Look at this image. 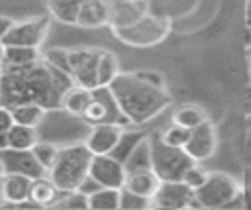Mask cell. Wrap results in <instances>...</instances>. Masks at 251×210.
Wrapping results in <instances>:
<instances>
[{"label":"cell","mask_w":251,"mask_h":210,"mask_svg":"<svg viewBox=\"0 0 251 210\" xmlns=\"http://www.w3.org/2000/svg\"><path fill=\"white\" fill-rule=\"evenodd\" d=\"M120 190L122 188H108L100 186L88 194V208L90 210H118L120 208Z\"/></svg>","instance_id":"25"},{"label":"cell","mask_w":251,"mask_h":210,"mask_svg":"<svg viewBox=\"0 0 251 210\" xmlns=\"http://www.w3.org/2000/svg\"><path fill=\"white\" fill-rule=\"evenodd\" d=\"M92 100H90V104L86 106V110L82 112V120L84 122H88V124H102V122H114V118H112V114H110V104L106 102V100H102L100 96H98V92L96 90H92Z\"/></svg>","instance_id":"28"},{"label":"cell","mask_w":251,"mask_h":210,"mask_svg":"<svg viewBox=\"0 0 251 210\" xmlns=\"http://www.w3.org/2000/svg\"><path fill=\"white\" fill-rule=\"evenodd\" d=\"M112 2H147V0H112Z\"/></svg>","instance_id":"47"},{"label":"cell","mask_w":251,"mask_h":210,"mask_svg":"<svg viewBox=\"0 0 251 210\" xmlns=\"http://www.w3.org/2000/svg\"><path fill=\"white\" fill-rule=\"evenodd\" d=\"M12 116H14V122L16 124H22V126H31V128H37L45 114H47V108L37 104V102H24V104H18V106H12Z\"/></svg>","instance_id":"21"},{"label":"cell","mask_w":251,"mask_h":210,"mask_svg":"<svg viewBox=\"0 0 251 210\" xmlns=\"http://www.w3.org/2000/svg\"><path fill=\"white\" fill-rule=\"evenodd\" d=\"M73 84L71 75L55 69L43 57L24 67H2L0 104L12 108L24 102H37L47 110H59L63 94Z\"/></svg>","instance_id":"1"},{"label":"cell","mask_w":251,"mask_h":210,"mask_svg":"<svg viewBox=\"0 0 251 210\" xmlns=\"http://www.w3.org/2000/svg\"><path fill=\"white\" fill-rule=\"evenodd\" d=\"M243 204L245 208H251V183L243 186Z\"/></svg>","instance_id":"41"},{"label":"cell","mask_w":251,"mask_h":210,"mask_svg":"<svg viewBox=\"0 0 251 210\" xmlns=\"http://www.w3.org/2000/svg\"><path fill=\"white\" fill-rule=\"evenodd\" d=\"M35 159L39 161V165L49 173V169L53 167L55 159H57V153H59V147L55 143H49V141H37L33 147H31Z\"/></svg>","instance_id":"31"},{"label":"cell","mask_w":251,"mask_h":210,"mask_svg":"<svg viewBox=\"0 0 251 210\" xmlns=\"http://www.w3.org/2000/svg\"><path fill=\"white\" fill-rule=\"evenodd\" d=\"M161 184V179L157 177V173L153 169H145V171H135V173H127L126 177V184L124 188L145 196V198H153L157 188Z\"/></svg>","instance_id":"17"},{"label":"cell","mask_w":251,"mask_h":210,"mask_svg":"<svg viewBox=\"0 0 251 210\" xmlns=\"http://www.w3.org/2000/svg\"><path fill=\"white\" fill-rule=\"evenodd\" d=\"M8 149V135L6 133H0V151Z\"/></svg>","instance_id":"44"},{"label":"cell","mask_w":251,"mask_h":210,"mask_svg":"<svg viewBox=\"0 0 251 210\" xmlns=\"http://www.w3.org/2000/svg\"><path fill=\"white\" fill-rule=\"evenodd\" d=\"M159 137H161V141H165V143L171 145V147H184L186 141H188V137H190V130L171 122V126L165 128V130L159 133Z\"/></svg>","instance_id":"30"},{"label":"cell","mask_w":251,"mask_h":210,"mask_svg":"<svg viewBox=\"0 0 251 210\" xmlns=\"http://www.w3.org/2000/svg\"><path fill=\"white\" fill-rule=\"evenodd\" d=\"M196 161L182 147H171L161 137H151V169L161 181H182L184 171Z\"/></svg>","instance_id":"5"},{"label":"cell","mask_w":251,"mask_h":210,"mask_svg":"<svg viewBox=\"0 0 251 210\" xmlns=\"http://www.w3.org/2000/svg\"><path fill=\"white\" fill-rule=\"evenodd\" d=\"M59 192L61 190L53 184V181L49 177H39V179H33V183H31L29 200L35 202L37 206H51L57 200Z\"/></svg>","instance_id":"23"},{"label":"cell","mask_w":251,"mask_h":210,"mask_svg":"<svg viewBox=\"0 0 251 210\" xmlns=\"http://www.w3.org/2000/svg\"><path fill=\"white\" fill-rule=\"evenodd\" d=\"M49 65H53L55 69L71 75V63H69V49L65 47H51L41 55Z\"/></svg>","instance_id":"32"},{"label":"cell","mask_w":251,"mask_h":210,"mask_svg":"<svg viewBox=\"0 0 251 210\" xmlns=\"http://www.w3.org/2000/svg\"><path fill=\"white\" fill-rule=\"evenodd\" d=\"M192 194H194V190L184 181H161L151 202L157 208L176 210V208H186Z\"/></svg>","instance_id":"13"},{"label":"cell","mask_w":251,"mask_h":210,"mask_svg":"<svg viewBox=\"0 0 251 210\" xmlns=\"http://www.w3.org/2000/svg\"><path fill=\"white\" fill-rule=\"evenodd\" d=\"M241 110H243V116L245 118H251V82L243 88V94H241Z\"/></svg>","instance_id":"39"},{"label":"cell","mask_w":251,"mask_h":210,"mask_svg":"<svg viewBox=\"0 0 251 210\" xmlns=\"http://www.w3.org/2000/svg\"><path fill=\"white\" fill-rule=\"evenodd\" d=\"M16 22L12 20V18H8V16H0V41L4 39V35L12 29V26H14Z\"/></svg>","instance_id":"40"},{"label":"cell","mask_w":251,"mask_h":210,"mask_svg":"<svg viewBox=\"0 0 251 210\" xmlns=\"http://www.w3.org/2000/svg\"><path fill=\"white\" fill-rule=\"evenodd\" d=\"M92 161L90 149L82 143H69L59 147L57 159L53 167L49 169L47 177L53 181V184L61 192L76 190L80 183L88 177V167Z\"/></svg>","instance_id":"3"},{"label":"cell","mask_w":251,"mask_h":210,"mask_svg":"<svg viewBox=\"0 0 251 210\" xmlns=\"http://www.w3.org/2000/svg\"><path fill=\"white\" fill-rule=\"evenodd\" d=\"M88 177H92L100 186H108V188H124L126 184V165L112 157L110 153L106 155H92L90 167H88Z\"/></svg>","instance_id":"9"},{"label":"cell","mask_w":251,"mask_h":210,"mask_svg":"<svg viewBox=\"0 0 251 210\" xmlns=\"http://www.w3.org/2000/svg\"><path fill=\"white\" fill-rule=\"evenodd\" d=\"M112 0H82L76 26L82 27H100L110 22Z\"/></svg>","instance_id":"15"},{"label":"cell","mask_w":251,"mask_h":210,"mask_svg":"<svg viewBox=\"0 0 251 210\" xmlns=\"http://www.w3.org/2000/svg\"><path fill=\"white\" fill-rule=\"evenodd\" d=\"M6 135H8V147L10 149H31L39 141V135H37L35 128L22 126V124H16V122L6 131Z\"/></svg>","instance_id":"22"},{"label":"cell","mask_w":251,"mask_h":210,"mask_svg":"<svg viewBox=\"0 0 251 210\" xmlns=\"http://www.w3.org/2000/svg\"><path fill=\"white\" fill-rule=\"evenodd\" d=\"M126 171L127 173H135V171H145L151 169V137L145 135L129 153V157L126 159Z\"/></svg>","instance_id":"24"},{"label":"cell","mask_w":251,"mask_h":210,"mask_svg":"<svg viewBox=\"0 0 251 210\" xmlns=\"http://www.w3.org/2000/svg\"><path fill=\"white\" fill-rule=\"evenodd\" d=\"M4 57H2V67H24L31 65L41 59L39 47H24V45H4Z\"/></svg>","instance_id":"20"},{"label":"cell","mask_w":251,"mask_h":210,"mask_svg":"<svg viewBox=\"0 0 251 210\" xmlns=\"http://www.w3.org/2000/svg\"><path fill=\"white\" fill-rule=\"evenodd\" d=\"M31 183H33V179L27 177V175H20V173L4 175L2 184H0V194H2L4 202L12 204V206H20L25 200H29Z\"/></svg>","instance_id":"14"},{"label":"cell","mask_w":251,"mask_h":210,"mask_svg":"<svg viewBox=\"0 0 251 210\" xmlns=\"http://www.w3.org/2000/svg\"><path fill=\"white\" fill-rule=\"evenodd\" d=\"M169 31H171V20L161 18V16H151L149 12L141 20H137L135 24H131L127 27L112 29L116 39H120L122 43L129 45V47H153V45L165 41Z\"/></svg>","instance_id":"4"},{"label":"cell","mask_w":251,"mask_h":210,"mask_svg":"<svg viewBox=\"0 0 251 210\" xmlns=\"http://www.w3.org/2000/svg\"><path fill=\"white\" fill-rule=\"evenodd\" d=\"M120 73H122V71H120V61H118V57H116L112 51L102 49L100 59H98V88L108 86Z\"/></svg>","instance_id":"27"},{"label":"cell","mask_w":251,"mask_h":210,"mask_svg":"<svg viewBox=\"0 0 251 210\" xmlns=\"http://www.w3.org/2000/svg\"><path fill=\"white\" fill-rule=\"evenodd\" d=\"M92 96H94L92 90H88V88H84V86H78V84H73V86L63 94L61 108H63L67 114L80 118L82 112L86 110V106L90 104Z\"/></svg>","instance_id":"18"},{"label":"cell","mask_w":251,"mask_h":210,"mask_svg":"<svg viewBox=\"0 0 251 210\" xmlns=\"http://www.w3.org/2000/svg\"><path fill=\"white\" fill-rule=\"evenodd\" d=\"M147 14V2H112L110 27H127Z\"/></svg>","instance_id":"16"},{"label":"cell","mask_w":251,"mask_h":210,"mask_svg":"<svg viewBox=\"0 0 251 210\" xmlns=\"http://www.w3.org/2000/svg\"><path fill=\"white\" fill-rule=\"evenodd\" d=\"M147 206H153L151 198L139 196V194H135L127 188L120 190V208L122 210H139V208H147Z\"/></svg>","instance_id":"34"},{"label":"cell","mask_w":251,"mask_h":210,"mask_svg":"<svg viewBox=\"0 0 251 210\" xmlns=\"http://www.w3.org/2000/svg\"><path fill=\"white\" fill-rule=\"evenodd\" d=\"M49 16H37L24 22H16L12 29L4 35V45H24V47H39L49 33Z\"/></svg>","instance_id":"8"},{"label":"cell","mask_w":251,"mask_h":210,"mask_svg":"<svg viewBox=\"0 0 251 210\" xmlns=\"http://www.w3.org/2000/svg\"><path fill=\"white\" fill-rule=\"evenodd\" d=\"M196 198L200 200L202 208H227L237 196L243 194L241 183L222 171H210L208 181L194 190Z\"/></svg>","instance_id":"6"},{"label":"cell","mask_w":251,"mask_h":210,"mask_svg":"<svg viewBox=\"0 0 251 210\" xmlns=\"http://www.w3.org/2000/svg\"><path fill=\"white\" fill-rule=\"evenodd\" d=\"M53 206L57 208H73V210H84L88 208V196L80 190H69L61 200H55Z\"/></svg>","instance_id":"33"},{"label":"cell","mask_w":251,"mask_h":210,"mask_svg":"<svg viewBox=\"0 0 251 210\" xmlns=\"http://www.w3.org/2000/svg\"><path fill=\"white\" fill-rule=\"evenodd\" d=\"M245 47L247 51H251V27L245 26Z\"/></svg>","instance_id":"43"},{"label":"cell","mask_w":251,"mask_h":210,"mask_svg":"<svg viewBox=\"0 0 251 210\" xmlns=\"http://www.w3.org/2000/svg\"><path fill=\"white\" fill-rule=\"evenodd\" d=\"M239 155H241V161L251 167V130H247L241 137V143H239Z\"/></svg>","instance_id":"37"},{"label":"cell","mask_w":251,"mask_h":210,"mask_svg":"<svg viewBox=\"0 0 251 210\" xmlns=\"http://www.w3.org/2000/svg\"><path fill=\"white\" fill-rule=\"evenodd\" d=\"M133 75H135L137 79H141L143 82H147V84H153V86H159V88H167V80H165V77H163L159 71H155V69L133 71Z\"/></svg>","instance_id":"36"},{"label":"cell","mask_w":251,"mask_h":210,"mask_svg":"<svg viewBox=\"0 0 251 210\" xmlns=\"http://www.w3.org/2000/svg\"><path fill=\"white\" fill-rule=\"evenodd\" d=\"M0 159L4 163L6 175L8 173H20V175H27L31 179H39V177H47V171L39 165V161L35 159L31 149H4L0 151Z\"/></svg>","instance_id":"11"},{"label":"cell","mask_w":251,"mask_h":210,"mask_svg":"<svg viewBox=\"0 0 251 210\" xmlns=\"http://www.w3.org/2000/svg\"><path fill=\"white\" fill-rule=\"evenodd\" d=\"M82 0H47L49 16L61 24L76 26Z\"/></svg>","instance_id":"19"},{"label":"cell","mask_w":251,"mask_h":210,"mask_svg":"<svg viewBox=\"0 0 251 210\" xmlns=\"http://www.w3.org/2000/svg\"><path fill=\"white\" fill-rule=\"evenodd\" d=\"M4 49H6V47H4V43L0 41V63H2V57H4Z\"/></svg>","instance_id":"46"},{"label":"cell","mask_w":251,"mask_h":210,"mask_svg":"<svg viewBox=\"0 0 251 210\" xmlns=\"http://www.w3.org/2000/svg\"><path fill=\"white\" fill-rule=\"evenodd\" d=\"M245 26L251 27V0L245 2Z\"/></svg>","instance_id":"42"},{"label":"cell","mask_w":251,"mask_h":210,"mask_svg":"<svg viewBox=\"0 0 251 210\" xmlns=\"http://www.w3.org/2000/svg\"><path fill=\"white\" fill-rule=\"evenodd\" d=\"M147 133L145 131H135V130H126L124 128V131H122V135H120V139H118V143H116V147L112 149V157H116V159H120L122 163H126V159L129 157V153L133 151V147L145 137Z\"/></svg>","instance_id":"29"},{"label":"cell","mask_w":251,"mask_h":210,"mask_svg":"<svg viewBox=\"0 0 251 210\" xmlns=\"http://www.w3.org/2000/svg\"><path fill=\"white\" fill-rule=\"evenodd\" d=\"M206 120H208L206 112H204L200 106H194V104H182V106H178V108L173 112V116H171V122H173V124H178V126L188 128V130L200 126V124L206 122Z\"/></svg>","instance_id":"26"},{"label":"cell","mask_w":251,"mask_h":210,"mask_svg":"<svg viewBox=\"0 0 251 210\" xmlns=\"http://www.w3.org/2000/svg\"><path fill=\"white\" fill-rule=\"evenodd\" d=\"M108 90L120 112L126 114L131 124H145L153 120L173 102V96L167 88L147 84L133 73H120L108 84Z\"/></svg>","instance_id":"2"},{"label":"cell","mask_w":251,"mask_h":210,"mask_svg":"<svg viewBox=\"0 0 251 210\" xmlns=\"http://www.w3.org/2000/svg\"><path fill=\"white\" fill-rule=\"evenodd\" d=\"M12 126H14L12 110H10L8 106H2V104H0V133H6Z\"/></svg>","instance_id":"38"},{"label":"cell","mask_w":251,"mask_h":210,"mask_svg":"<svg viewBox=\"0 0 251 210\" xmlns=\"http://www.w3.org/2000/svg\"><path fill=\"white\" fill-rule=\"evenodd\" d=\"M208 175H210V171H206L200 163H192V165L184 171L182 181H184L192 190H198V188L208 181Z\"/></svg>","instance_id":"35"},{"label":"cell","mask_w":251,"mask_h":210,"mask_svg":"<svg viewBox=\"0 0 251 210\" xmlns=\"http://www.w3.org/2000/svg\"><path fill=\"white\" fill-rule=\"evenodd\" d=\"M182 149L196 163H202V161L210 159L218 149V133H216L214 124L210 120H206L200 126L192 128L190 130V137H188V141H186V145Z\"/></svg>","instance_id":"10"},{"label":"cell","mask_w":251,"mask_h":210,"mask_svg":"<svg viewBox=\"0 0 251 210\" xmlns=\"http://www.w3.org/2000/svg\"><path fill=\"white\" fill-rule=\"evenodd\" d=\"M102 49L98 47H73L69 49L71 79L75 84L88 90L98 88V59Z\"/></svg>","instance_id":"7"},{"label":"cell","mask_w":251,"mask_h":210,"mask_svg":"<svg viewBox=\"0 0 251 210\" xmlns=\"http://www.w3.org/2000/svg\"><path fill=\"white\" fill-rule=\"evenodd\" d=\"M249 82H251V61H249Z\"/></svg>","instance_id":"48"},{"label":"cell","mask_w":251,"mask_h":210,"mask_svg":"<svg viewBox=\"0 0 251 210\" xmlns=\"http://www.w3.org/2000/svg\"><path fill=\"white\" fill-rule=\"evenodd\" d=\"M0 75H2V65H0Z\"/></svg>","instance_id":"49"},{"label":"cell","mask_w":251,"mask_h":210,"mask_svg":"<svg viewBox=\"0 0 251 210\" xmlns=\"http://www.w3.org/2000/svg\"><path fill=\"white\" fill-rule=\"evenodd\" d=\"M6 175V169H4V163H2V159H0V177H4Z\"/></svg>","instance_id":"45"},{"label":"cell","mask_w":251,"mask_h":210,"mask_svg":"<svg viewBox=\"0 0 251 210\" xmlns=\"http://www.w3.org/2000/svg\"><path fill=\"white\" fill-rule=\"evenodd\" d=\"M124 128L116 122H102V124H94L86 137H84V145L90 149L92 155H106L112 153V149L116 147L120 135H122Z\"/></svg>","instance_id":"12"}]
</instances>
